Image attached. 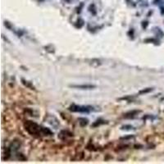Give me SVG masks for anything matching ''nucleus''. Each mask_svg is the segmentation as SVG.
<instances>
[{
	"mask_svg": "<svg viewBox=\"0 0 164 164\" xmlns=\"http://www.w3.org/2000/svg\"><path fill=\"white\" fill-rule=\"evenodd\" d=\"M71 136H72V134L71 132H69L68 131H62L60 132V134H59L58 138H60L62 140H65L66 139L71 137Z\"/></svg>",
	"mask_w": 164,
	"mask_h": 164,
	"instance_id": "obj_4",
	"label": "nucleus"
},
{
	"mask_svg": "<svg viewBox=\"0 0 164 164\" xmlns=\"http://www.w3.org/2000/svg\"><path fill=\"white\" fill-rule=\"evenodd\" d=\"M153 90V89L152 88H147V89H142L139 92V95H143V94H147V93H149L150 91Z\"/></svg>",
	"mask_w": 164,
	"mask_h": 164,
	"instance_id": "obj_8",
	"label": "nucleus"
},
{
	"mask_svg": "<svg viewBox=\"0 0 164 164\" xmlns=\"http://www.w3.org/2000/svg\"><path fill=\"white\" fill-rule=\"evenodd\" d=\"M139 112H140V111L129 112H127V113H126V114H125V117H127V118L134 117V116H135V115H137Z\"/></svg>",
	"mask_w": 164,
	"mask_h": 164,
	"instance_id": "obj_5",
	"label": "nucleus"
},
{
	"mask_svg": "<svg viewBox=\"0 0 164 164\" xmlns=\"http://www.w3.org/2000/svg\"><path fill=\"white\" fill-rule=\"evenodd\" d=\"M122 129H125V130H129V131H131V130H134V127L131 126V125H126L124 126H122Z\"/></svg>",
	"mask_w": 164,
	"mask_h": 164,
	"instance_id": "obj_10",
	"label": "nucleus"
},
{
	"mask_svg": "<svg viewBox=\"0 0 164 164\" xmlns=\"http://www.w3.org/2000/svg\"><path fill=\"white\" fill-rule=\"evenodd\" d=\"M88 119H86L85 117H80L79 118V123L81 126H85L86 125L88 124Z\"/></svg>",
	"mask_w": 164,
	"mask_h": 164,
	"instance_id": "obj_6",
	"label": "nucleus"
},
{
	"mask_svg": "<svg viewBox=\"0 0 164 164\" xmlns=\"http://www.w3.org/2000/svg\"><path fill=\"white\" fill-rule=\"evenodd\" d=\"M162 100H164V97L163 98H162Z\"/></svg>",
	"mask_w": 164,
	"mask_h": 164,
	"instance_id": "obj_11",
	"label": "nucleus"
},
{
	"mask_svg": "<svg viewBox=\"0 0 164 164\" xmlns=\"http://www.w3.org/2000/svg\"><path fill=\"white\" fill-rule=\"evenodd\" d=\"M105 123V121H103V120H98V121H96L93 124V126H99V125H101V124H104Z\"/></svg>",
	"mask_w": 164,
	"mask_h": 164,
	"instance_id": "obj_9",
	"label": "nucleus"
},
{
	"mask_svg": "<svg viewBox=\"0 0 164 164\" xmlns=\"http://www.w3.org/2000/svg\"><path fill=\"white\" fill-rule=\"evenodd\" d=\"M70 87L73 89H92L96 88V85L83 84V85H70Z\"/></svg>",
	"mask_w": 164,
	"mask_h": 164,
	"instance_id": "obj_3",
	"label": "nucleus"
},
{
	"mask_svg": "<svg viewBox=\"0 0 164 164\" xmlns=\"http://www.w3.org/2000/svg\"><path fill=\"white\" fill-rule=\"evenodd\" d=\"M68 109L73 112H80V113H89L95 111V108L92 106H82L76 104L71 105Z\"/></svg>",
	"mask_w": 164,
	"mask_h": 164,
	"instance_id": "obj_2",
	"label": "nucleus"
},
{
	"mask_svg": "<svg viewBox=\"0 0 164 164\" xmlns=\"http://www.w3.org/2000/svg\"><path fill=\"white\" fill-rule=\"evenodd\" d=\"M21 81H22L23 85H26V87H28V88H30V89H35V87H34V86H33V85H31V84H30L29 81H25L24 79H22V80H21Z\"/></svg>",
	"mask_w": 164,
	"mask_h": 164,
	"instance_id": "obj_7",
	"label": "nucleus"
},
{
	"mask_svg": "<svg viewBox=\"0 0 164 164\" xmlns=\"http://www.w3.org/2000/svg\"><path fill=\"white\" fill-rule=\"evenodd\" d=\"M24 127L31 135H52L53 134L49 128L41 126L35 122L29 120L24 122Z\"/></svg>",
	"mask_w": 164,
	"mask_h": 164,
	"instance_id": "obj_1",
	"label": "nucleus"
}]
</instances>
